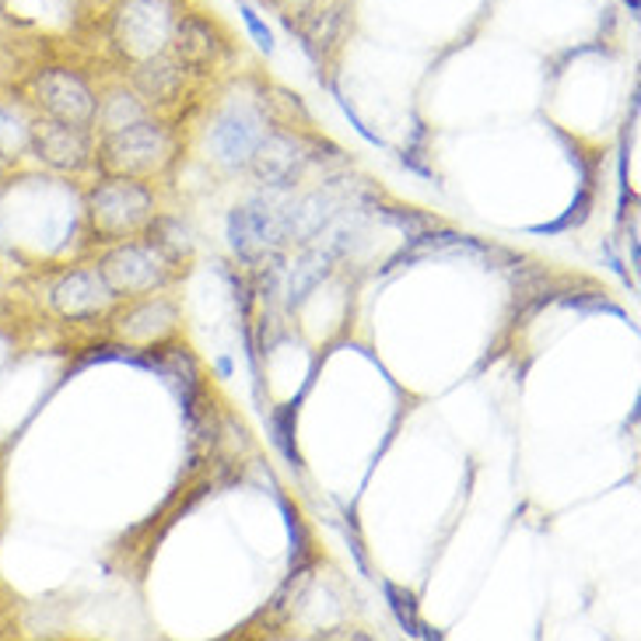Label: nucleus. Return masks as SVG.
<instances>
[{
    "label": "nucleus",
    "mask_w": 641,
    "mask_h": 641,
    "mask_svg": "<svg viewBox=\"0 0 641 641\" xmlns=\"http://www.w3.org/2000/svg\"><path fill=\"white\" fill-rule=\"evenodd\" d=\"M173 4L168 0H126L117 18V43L134 60H147L173 40Z\"/></svg>",
    "instance_id": "f257e3e1"
},
{
    "label": "nucleus",
    "mask_w": 641,
    "mask_h": 641,
    "mask_svg": "<svg viewBox=\"0 0 641 641\" xmlns=\"http://www.w3.org/2000/svg\"><path fill=\"white\" fill-rule=\"evenodd\" d=\"M91 221L102 235H123L151 214V194L130 179H106L88 197Z\"/></svg>",
    "instance_id": "f03ea898"
},
{
    "label": "nucleus",
    "mask_w": 641,
    "mask_h": 641,
    "mask_svg": "<svg viewBox=\"0 0 641 641\" xmlns=\"http://www.w3.org/2000/svg\"><path fill=\"white\" fill-rule=\"evenodd\" d=\"M165 155H168V137L162 134V126L144 120L112 130L106 141V165L123 176L151 173V168H158L165 162Z\"/></svg>",
    "instance_id": "7ed1b4c3"
},
{
    "label": "nucleus",
    "mask_w": 641,
    "mask_h": 641,
    "mask_svg": "<svg viewBox=\"0 0 641 641\" xmlns=\"http://www.w3.org/2000/svg\"><path fill=\"white\" fill-rule=\"evenodd\" d=\"M102 280L109 285L112 295H134V291H151L155 285L165 280V256L151 246H120L112 250L102 267H99Z\"/></svg>",
    "instance_id": "20e7f679"
},
{
    "label": "nucleus",
    "mask_w": 641,
    "mask_h": 641,
    "mask_svg": "<svg viewBox=\"0 0 641 641\" xmlns=\"http://www.w3.org/2000/svg\"><path fill=\"white\" fill-rule=\"evenodd\" d=\"M35 96L40 106L49 112L53 120H64L70 126H85L96 117V99H91L88 85L64 67H49L35 78Z\"/></svg>",
    "instance_id": "39448f33"
},
{
    "label": "nucleus",
    "mask_w": 641,
    "mask_h": 641,
    "mask_svg": "<svg viewBox=\"0 0 641 641\" xmlns=\"http://www.w3.org/2000/svg\"><path fill=\"white\" fill-rule=\"evenodd\" d=\"M29 141L35 158L60 168V173H70V168H81L88 162V141L78 126H70L64 120H40L32 123L29 130Z\"/></svg>",
    "instance_id": "423d86ee"
},
{
    "label": "nucleus",
    "mask_w": 641,
    "mask_h": 641,
    "mask_svg": "<svg viewBox=\"0 0 641 641\" xmlns=\"http://www.w3.org/2000/svg\"><path fill=\"white\" fill-rule=\"evenodd\" d=\"M53 309L67 316V319H88L109 306V285L102 280L99 270H74L67 277H60L53 285Z\"/></svg>",
    "instance_id": "0eeeda50"
},
{
    "label": "nucleus",
    "mask_w": 641,
    "mask_h": 641,
    "mask_svg": "<svg viewBox=\"0 0 641 641\" xmlns=\"http://www.w3.org/2000/svg\"><path fill=\"white\" fill-rule=\"evenodd\" d=\"M211 141L221 151V158L235 165V162L253 158V151L259 144V126L250 112H229V117L214 126Z\"/></svg>",
    "instance_id": "6e6552de"
},
{
    "label": "nucleus",
    "mask_w": 641,
    "mask_h": 641,
    "mask_svg": "<svg viewBox=\"0 0 641 641\" xmlns=\"http://www.w3.org/2000/svg\"><path fill=\"white\" fill-rule=\"evenodd\" d=\"M176 46V60L183 67H207L214 60L218 53V40L214 32L207 29L200 18H183V22L173 25V40H168Z\"/></svg>",
    "instance_id": "1a4fd4ad"
},
{
    "label": "nucleus",
    "mask_w": 641,
    "mask_h": 641,
    "mask_svg": "<svg viewBox=\"0 0 641 641\" xmlns=\"http://www.w3.org/2000/svg\"><path fill=\"white\" fill-rule=\"evenodd\" d=\"M253 158H256V168H259V176L274 183V186H288L295 176H298V147L285 137H259L256 151H253Z\"/></svg>",
    "instance_id": "9d476101"
},
{
    "label": "nucleus",
    "mask_w": 641,
    "mask_h": 641,
    "mask_svg": "<svg viewBox=\"0 0 641 641\" xmlns=\"http://www.w3.org/2000/svg\"><path fill=\"white\" fill-rule=\"evenodd\" d=\"M137 85L147 99H173L179 85H183V64L179 60H168V56L155 53L147 56V60H141V70H137Z\"/></svg>",
    "instance_id": "9b49d317"
},
{
    "label": "nucleus",
    "mask_w": 641,
    "mask_h": 641,
    "mask_svg": "<svg viewBox=\"0 0 641 641\" xmlns=\"http://www.w3.org/2000/svg\"><path fill=\"white\" fill-rule=\"evenodd\" d=\"M173 323H176V309L168 301H147V306L120 319V330L130 341H155V336L173 330Z\"/></svg>",
    "instance_id": "f8f14e48"
},
{
    "label": "nucleus",
    "mask_w": 641,
    "mask_h": 641,
    "mask_svg": "<svg viewBox=\"0 0 641 641\" xmlns=\"http://www.w3.org/2000/svg\"><path fill=\"white\" fill-rule=\"evenodd\" d=\"M386 589V599H389V610L396 614V620H400V628L410 634V638H439V631H431L428 625H421L418 614H413V599L407 593H400L393 586V582H383Z\"/></svg>",
    "instance_id": "ddd939ff"
},
{
    "label": "nucleus",
    "mask_w": 641,
    "mask_h": 641,
    "mask_svg": "<svg viewBox=\"0 0 641 641\" xmlns=\"http://www.w3.org/2000/svg\"><path fill=\"white\" fill-rule=\"evenodd\" d=\"M330 274V256H309L301 267H295V277H291V288H288V301L295 306V301H301L306 298L312 288H316V280L319 277H327Z\"/></svg>",
    "instance_id": "4468645a"
},
{
    "label": "nucleus",
    "mask_w": 641,
    "mask_h": 641,
    "mask_svg": "<svg viewBox=\"0 0 641 641\" xmlns=\"http://www.w3.org/2000/svg\"><path fill=\"white\" fill-rule=\"evenodd\" d=\"M137 120H144V112H141V106L130 99V96H112L106 102V109H102V123H106L109 134H112V130H120V126L137 123Z\"/></svg>",
    "instance_id": "2eb2a0df"
},
{
    "label": "nucleus",
    "mask_w": 641,
    "mask_h": 641,
    "mask_svg": "<svg viewBox=\"0 0 641 641\" xmlns=\"http://www.w3.org/2000/svg\"><path fill=\"white\" fill-rule=\"evenodd\" d=\"M229 239H232V250L242 259H256L259 256V246H256V239L250 232V221H246V207H242V211H232V218H229Z\"/></svg>",
    "instance_id": "dca6fc26"
},
{
    "label": "nucleus",
    "mask_w": 641,
    "mask_h": 641,
    "mask_svg": "<svg viewBox=\"0 0 641 641\" xmlns=\"http://www.w3.org/2000/svg\"><path fill=\"white\" fill-rule=\"evenodd\" d=\"M589 207H593V197H589L586 190H582V194H578V200L568 207V214H561V218H557V221H551V224H537V229H533V235H554V232H568L572 224H582V221L589 218Z\"/></svg>",
    "instance_id": "f3484780"
},
{
    "label": "nucleus",
    "mask_w": 641,
    "mask_h": 641,
    "mask_svg": "<svg viewBox=\"0 0 641 641\" xmlns=\"http://www.w3.org/2000/svg\"><path fill=\"white\" fill-rule=\"evenodd\" d=\"M291 418H295V404H288L285 410H277L274 418H270V428H274V442L280 445V452L291 460V466L298 469L301 460H298V449L291 445Z\"/></svg>",
    "instance_id": "a211bd4d"
},
{
    "label": "nucleus",
    "mask_w": 641,
    "mask_h": 641,
    "mask_svg": "<svg viewBox=\"0 0 641 641\" xmlns=\"http://www.w3.org/2000/svg\"><path fill=\"white\" fill-rule=\"evenodd\" d=\"M239 11H242V22H246V29H250V35L256 40V46L263 49V53H274V32L267 29V22L253 11V4L250 0H239Z\"/></svg>",
    "instance_id": "6ab92c4d"
},
{
    "label": "nucleus",
    "mask_w": 641,
    "mask_h": 641,
    "mask_svg": "<svg viewBox=\"0 0 641 641\" xmlns=\"http://www.w3.org/2000/svg\"><path fill=\"white\" fill-rule=\"evenodd\" d=\"M333 96H336V102H341V109H344V117L351 120V126L357 130V134H362V137H365V141L372 144V147H386V144H383V137H375V134H372V130L365 126V120H362V117H357V112L351 109V102H347V99L341 96V91H333Z\"/></svg>",
    "instance_id": "aec40b11"
},
{
    "label": "nucleus",
    "mask_w": 641,
    "mask_h": 641,
    "mask_svg": "<svg viewBox=\"0 0 641 641\" xmlns=\"http://www.w3.org/2000/svg\"><path fill=\"white\" fill-rule=\"evenodd\" d=\"M218 372H221V375H229V372H232V362H229V357H221V362H218Z\"/></svg>",
    "instance_id": "412c9836"
},
{
    "label": "nucleus",
    "mask_w": 641,
    "mask_h": 641,
    "mask_svg": "<svg viewBox=\"0 0 641 641\" xmlns=\"http://www.w3.org/2000/svg\"><path fill=\"white\" fill-rule=\"evenodd\" d=\"M625 4L631 8V14H638V11H641V0H625Z\"/></svg>",
    "instance_id": "4be33fe9"
}]
</instances>
